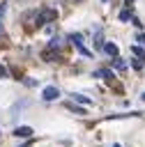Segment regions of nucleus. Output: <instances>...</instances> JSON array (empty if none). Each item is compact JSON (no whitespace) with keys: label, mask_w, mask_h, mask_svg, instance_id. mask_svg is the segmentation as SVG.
<instances>
[{"label":"nucleus","mask_w":145,"mask_h":147,"mask_svg":"<svg viewBox=\"0 0 145 147\" xmlns=\"http://www.w3.org/2000/svg\"><path fill=\"white\" fill-rule=\"evenodd\" d=\"M143 101H145V92H143Z\"/></svg>","instance_id":"f3484780"},{"label":"nucleus","mask_w":145,"mask_h":147,"mask_svg":"<svg viewBox=\"0 0 145 147\" xmlns=\"http://www.w3.org/2000/svg\"><path fill=\"white\" fill-rule=\"evenodd\" d=\"M44 101H55L58 96H60V90L58 87H53V85H48V87H44Z\"/></svg>","instance_id":"7ed1b4c3"},{"label":"nucleus","mask_w":145,"mask_h":147,"mask_svg":"<svg viewBox=\"0 0 145 147\" xmlns=\"http://www.w3.org/2000/svg\"><path fill=\"white\" fill-rule=\"evenodd\" d=\"M113 67L120 69V71H124V69H127V62H124L122 57H115V60H113Z\"/></svg>","instance_id":"0eeeda50"},{"label":"nucleus","mask_w":145,"mask_h":147,"mask_svg":"<svg viewBox=\"0 0 145 147\" xmlns=\"http://www.w3.org/2000/svg\"><path fill=\"white\" fill-rule=\"evenodd\" d=\"M104 53H108V55L117 57V46H115L113 41H106V44H104Z\"/></svg>","instance_id":"423d86ee"},{"label":"nucleus","mask_w":145,"mask_h":147,"mask_svg":"<svg viewBox=\"0 0 145 147\" xmlns=\"http://www.w3.org/2000/svg\"><path fill=\"white\" fill-rule=\"evenodd\" d=\"M131 51H133V69H143V64H145V51L143 48H138V46H131Z\"/></svg>","instance_id":"f03ea898"},{"label":"nucleus","mask_w":145,"mask_h":147,"mask_svg":"<svg viewBox=\"0 0 145 147\" xmlns=\"http://www.w3.org/2000/svg\"><path fill=\"white\" fill-rule=\"evenodd\" d=\"M48 48H62V39H60V37L51 39V41H48Z\"/></svg>","instance_id":"6e6552de"},{"label":"nucleus","mask_w":145,"mask_h":147,"mask_svg":"<svg viewBox=\"0 0 145 147\" xmlns=\"http://www.w3.org/2000/svg\"><path fill=\"white\" fill-rule=\"evenodd\" d=\"M113 147H122V145H113Z\"/></svg>","instance_id":"a211bd4d"},{"label":"nucleus","mask_w":145,"mask_h":147,"mask_svg":"<svg viewBox=\"0 0 145 147\" xmlns=\"http://www.w3.org/2000/svg\"><path fill=\"white\" fill-rule=\"evenodd\" d=\"M67 108H71L74 113H78V115H85V110L83 108H78V106H74V103H67Z\"/></svg>","instance_id":"9d476101"},{"label":"nucleus","mask_w":145,"mask_h":147,"mask_svg":"<svg viewBox=\"0 0 145 147\" xmlns=\"http://www.w3.org/2000/svg\"><path fill=\"white\" fill-rule=\"evenodd\" d=\"M71 99H76V101H81V103H90V99H85L83 94H71Z\"/></svg>","instance_id":"1a4fd4ad"},{"label":"nucleus","mask_w":145,"mask_h":147,"mask_svg":"<svg viewBox=\"0 0 145 147\" xmlns=\"http://www.w3.org/2000/svg\"><path fill=\"white\" fill-rule=\"evenodd\" d=\"M129 16H131V14H129V9H122V11H120V21H127Z\"/></svg>","instance_id":"9b49d317"},{"label":"nucleus","mask_w":145,"mask_h":147,"mask_svg":"<svg viewBox=\"0 0 145 147\" xmlns=\"http://www.w3.org/2000/svg\"><path fill=\"white\" fill-rule=\"evenodd\" d=\"M94 76H101V78H108V76H110V71H106V69H99V71H97Z\"/></svg>","instance_id":"f8f14e48"},{"label":"nucleus","mask_w":145,"mask_h":147,"mask_svg":"<svg viewBox=\"0 0 145 147\" xmlns=\"http://www.w3.org/2000/svg\"><path fill=\"white\" fill-rule=\"evenodd\" d=\"M69 39H71V44H74V46L78 48V53H81V55H85V57H92V53H90V51H87V48L83 46V37H81L78 32H76V34H71Z\"/></svg>","instance_id":"f257e3e1"},{"label":"nucleus","mask_w":145,"mask_h":147,"mask_svg":"<svg viewBox=\"0 0 145 147\" xmlns=\"http://www.w3.org/2000/svg\"><path fill=\"white\" fill-rule=\"evenodd\" d=\"M21 147H32V142H25V145H21Z\"/></svg>","instance_id":"dca6fc26"},{"label":"nucleus","mask_w":145,"mask_h":147,"mask_svg":"<svg viewBox=\"0 0 145 147\" xmlns=\"http://www.w3.org/2000/svg\"><path fill=\"white\" fill-rule=\"evenodd\" d=\"M0 78H7V69H5L2 64H0Z\"/></svg>","instance_id":"ddd939ff"},{"label":"nucleus","mask_w":145,"mask_h":147,"mask_svg":"<svg viewBox=\"0 0 145 147\" xmlns=\"http://www.w3.org/2000/svg\"><path fill=\"white\" fill-rule=\"evenodd\" d=\"M104 2H106V0H104Z\"/></svg>","instance_id":"6ab92c4d"},{"label":"nucleus","mask_w":145,"mask_h":147,"mask_svg":"<svg viewBox=\"0 0 145 147\" xmlns=\"http://www.w3.org/2000/svg\"><path fill=\"white\" fill-rule=\"evenodd\" d=\"M14 136H16V138H30V136H32V129H30V126H16V129H14Z\"/></svg>","instance_id":"39448f33"},{"label":"nucleus","mask_w":145,"mask_h":147,"mask_svg":"<svg viewBox=\"0 0 145 147\" xmlns=\"http://www.w3.org/2000/svg\"><path fill=\"white\" fill-rule=\"evenodd\" d=\"M5 9H7V5L2 2V5H0V21H2V16H5Z\"/></svg>","instance_id":"4468645a"},{"label":"nucleus","mask_w":145,"mask_h":147,"mask_svg":"<svg viewBox=\"0 0 145 147\" xmlns=\"http://www.w3.org/2000/svg\"><path fill=\"white\" fill-rule=\"evenodd\" d=\"M138 41H140V44H145V34H138Z\"/></svg>","instance_id":"2eb2a0df"},{"label":"nucleus","mask_w":145,"mask_h":147,"mask_svg":"<svg viewBox=\"0 0 145 147\" xmlns=\"http://www.w3.org/2000/svg\"><path fill=\"white\" fill-rule=\"evenodd\" d=\"M55 16H58V14H55L53 9H41V11H39V23H48V21H55Z\"/></svg>","instance_id":"20e7f679"}]
</instances>
